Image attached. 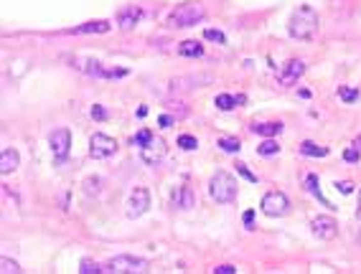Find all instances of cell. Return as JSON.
Returning a JSON list of instances; mask_svg holds the SVG:
<instances>
[{
  "instance_id": "cell-1",
  "label": "cell",
  "mask_w": 361,
  "mask_h": 274,
  "mask_svg": "<svg viewBox=\"0 0 361 274\" xmlns=\"http://www.w3.org/2000/svg\"><path fill=\"white\" fill-rule=\"evenodd\" d=\"M315 31H318V13L310 6H298V11L290 16L287 33L298 41H308L315 36Z\"/></svg>"
},
{
  "instance_id": "cell-2",
  "label": "cell",
  "mask_w": 361,
  "mask_h": 274,
  "mask_svg": "<svg viewBox=\"0 0 361 274\" xmlns=\"http://www.w3.org/2000/svg\"><path fill=\"white\" fill-rule=\"evenodd\" d=\"M204 16H206V11L201 3H184L168 16V26L170 28H191V26L201 23Z\"/></svg>"
},
{
  "instance_id": "cell-3",
  "label": "cell",
  "mask_w": 361,
  "mask_h": 274,
  "mask_svg": "<svg viewBox=\"0 0 361 274\" xmlns=\"http://www.w3.org/2000/svg\"><path fill=\"white\" fill-rule=\"evenodd\" d=\"M71 66H74L77 71L87 74V76H94V79H122V76H127V74H130L127 69L104 66V64H102V61H97V59H74V61H71Z\"/></svg>"
},
{
  "instance_id": "cell-4",
  "label": "cell",
  "mask_w": 361,
  "mask_h": 274,
  "mask_svg": "<svg viewBox=\"0 0 361 274\" xmlns=\"http://www.w3.org/2000/svg\"><path fill=\"white\" fill-rule=\"evenodd\" d=\"M102 271H107V274H142V271H148V259H140L132 254H120V256L107 259Z\"/></svg>"
},
{
  "instance_id": "cell-5",
  "label": "cell",
  "mask_w": 361,
  "mask_h": 274,
  "mask_svg": "<svg viewBox=\"0 0 361 274\" xmlns=\"http://www.w3.org/2000/svg\"><path fill=\"white\" fill-rule=\"evenodd\" d=\"M237 190H239L237 180H234L229 173H224V170H219V173L211 178V183H209V193H211V198H214L216 203H232V201L237 198Z\"/></svg>"
},
{
  "instance_id": "cell-6",
  "label": "cell",
  "mask_w": 361,
  "mask_h": 274,
  "mask_svg": "<svg viewBox=\"0 0 361 274\" xmlns=\"http://www.w3.org/2000/svg\"><path fill=\"white\" fill-rule=\"evenodd\" d=\"M115 152H117L115 137L102 135V132H94V135L89 137V155H92L94 160H107V158H112Z\"/></svg>"
},
{
  "instance_id": "cell-7",
  "label": "cell",
  "mask_w": 361,
  "mask_h": 274,
  "mask_svg": "<svg viewBox=\"0 0 361 274\" xmlns=\"http://www.w3.org/2000/svg\"><path fill=\"white\" fill-rule=\"evenodd\" d=\"M125 208H127L125 211L127 218H140L142 213H148V208H150V190L148 188H132Z\"/></svg>"
},
{
  "instance_id": "cell-8",
  "label": "cell",
  "mask_w": 361,
  "mask_h": 274,
  "mask_svg": "<svg viewBox=\"0 0 361 274\" xmlns=\"http://www.w3.org/2000/svg\"><path fill=\"white\" fill-rule=\"evenodd\" d=\"M165 158V142H163V137H150L142 147H140V160L145 163V165H158L160 160Z\"/></svg>"
},
{
  "instance_id": "cell-9",
  "label": "cell",
  "mask_w": 361,
  "mask_h": 274,
  "mask_svg": "<svg viewBox=\"0 0 361 274\" xmlns=\"http://www.w3.org/2000/svg\"><path fill=\"white\" fill-rule=\"evenodd\" d=\"M49 145H51L54 158H56V160H64V158L69 155V150H71V132H69V127L54 130L51 137H49Z\"/></svg>"
},
{
  "instance_id": "cell-10",
  "label": "cell",
  "mask_w": 361,
  "mask_h": 274,
  "mask_svg": "<svg viewBox=\"0 0 361 274\" xmlns=\"http://www.w3.org/2000/svg\"><path fill=\"white\" fill-rule=\"evenodd\" d=\"M260 208H262L267 216H285L287 208H290V201H287L285 193L272 190V193H267V195L262 198V206H260Z\"/></svg>"
},
{
  "instance_id": "cell-11",
  "label": "cell",
  "mask_w": 361,
  "mask_h": 274,
  "mask_svg": "<svg viewBox=\"0 0 361 274\" xmlns=\"http://www.w3.org/2000/svg\"><path fill=\"white\" fill-rule=\"evenodd\" d=\"M303 74H305V64H303L300 59H290V61L282 66V71L277 74V82H280V87H293Z\"/></svg>"
},
{
  "instance_id": "cell-12",
  "label": "cell",
  "mask_w": 361,
  "mask_h": 274,
  "mask_svg": "<svg viewBox=\"0 0 361 274\" xmlns=\"http://www.w3.org/2000/svg\"><path fill=\"white\" fill-rule=\"evenodd\" d=\"M310 228H313V233H315L318 239H323V241H331V239H336V233H338V223H336L331 216H315V218L310 221Z\"/></svg>"
},
{
  "instance_id": "cell-13",
  "label": "cell",
  "mask_w": 361,
  "mask_h": 274,
  "mask_svg": "<svg viewBox=\"0 0 361 274\" xmlns=\"http://www.w3.org/2000/svg\"><path fill=\"white\" fill-rule=\"evenodd\" d=\"M140 18H142L140 6H125V8H120V13H117V26H120L122 31H130V28H135V26L140 23Z\"/></svg>"
},
{
  "instance_id": "cell-14",
  "label": "cell",
  "mask_w": 361,
  "mask_h": 274,
  "mask_svg": "<svg viewBox=\"0 0 361 274\" xmlns=\"http://www.w3.org/2000/svg\"><path fill=\"white\" fill-rule=\"evenodd\" d=\"M18 165H21V155H18V150H16V147H6V150H3V155H0V173L8 175V173L18 170Z\"/></svg>"
},
{
  "instance_id": "cell-15",
  "label": "cell",
  "mask_w": 361,
  "mask_h": 274,
  "mask_svg": "<svg viewBox=\"0 0 361 274\" xmlns=\"http://www.w3.org/2000/svg\"><path fill=\"white\" fill-rule=\"evenodd\" d=\"M244 102H247V97H244V94H219V97L214 99V107H216V109H222V112H229V109L242 107Z\"/></svg>"
},
{
  "instance_id": "cell-16",
  "label": "cell",
  "mask_w": 361,
  "mask_h": 274,
  "mask_svg": "<svg viewBox=\"0 0 361 274\" xmlns=\"http://www.w3.org/2000/svg\"><path fill=\"white\" fill-rule=\"evenodd\" d=\"M110 28H112L110 21H89V23H82V26L71 28L69 33H74V36H84V33H107Z\"/></svg>"
},
{
  "instance_id": "cell-17",
  "label": "cell",
  "mask_w": 361,
  "mask_h": 274,
  "mask_svg": "<svg viewBox=\"0 0 361 274\" xmlns=\"http://www.w3.org/2000/svg\"><path fill=\"white\" fill-rule=\"evenodd\" d=\"M252 132L260 137H277L282 132V122H255Z\"/></svg>"
},
{
  "instance_id": "cell-18",
  "label": "cell",
  "mask_w": 361,
  "mask_h": 274,
  "mask_svg": "<svg viewBox=\"0 0 361 274\" xmlns=\"http://www.w3.org/2000/svg\"><path fill=\"white\" fill-rule=\"evenodd\" d=\"M194 203H196V198H194V190H191V188H181V190L173 195V206L181 208V211L194 208Z\"/></svg>"
},
{
  "instance_id": "cell-19",
  "label": "cell",
  "mask_w": 361,
  "mask_h": 274,
  "mask_svg": "<svg viewBox=\"0 0 361 274\" xmlns=\"http://www.w3.org/2000/svg\"><path fill=\"white\" fill-rule=\"evenodd\" d=\"M178 54L186 59H199L204 56V46L199 41H184V44H178Z\"/></svg>"
},
{
  "instance_id": "cell-20",
  "label": "cell",
  "mask_w": 361,
  "mask_h": 274,
  "mask_svg": "<svg viewBox=\"0 0 361 274\" xmlns=\"http://www.w3.org/2000/svg\"><path fill=\"white\" fill-rule=\"evenodd\" d=\"M305 188H308V193H310L313 198H318L323 206H328V208H331V203H328V201L323 198V193H320V180H318V175H315V173H308V175H305Z\"/></svg>"
},
{
  "instance_id": "cell-21",
  "label": "cell",
  "mask_w": 361,
  "mask_h": 274,
  "mask_svg": "<svg viewBox=\"0 0 361 274\" xmlns=\"http://www.w3.org/2000/svg\"><path fill=\"white\" fill-rule=\"evenodd\" d=\"M300 152H303L305 158H326V155H328V147H323V145H315V142L305 140V142L300 145Z\"/></svg>"
},
{
  "instance_id": "cell-22",
  "label": "cell",
  "mask_w": 361,
  "mask_h": 274,
  "mask_svg": "<svg viewBox=\"0 0 361 274\" xmlns=\"http://www.w3.org/2000/svg\"><path fill=\"white\" fill-rule=\"evenodd\" d=\"M257 152H260V155H265V158L277 155V152H280V142H277V140H272V137H265V142H260V145H257Z\"/></svg>"
},
{
  "instance_id": "cell-23",
  "label": "cell",
  "mask_w": 361,
  "mask_h": 274,
  "mask_svg": "<svg viewBox=\"0 0 361 274\" xmlns=\"http://www.w3.org/2000/svg\"><path fill=\"white\" fill-rule=\"evenodd\" d=\"M219 147L224 152H239L242 150V142L237 137H219Z\"/></svg>"
},
{
  "instance_id": "cell-24",
  "label": "cell",
  "mask_w": 361,
  "mask_h": 274,
  "mask_svg": "<svg viewBox=\"0 0 361 274\" xmlns=\"http://www.w3.org/2000/svg\"><path fill=\"white\" fill-rule=\"evenodd\" d=\"M338 97L346 102V104H353L358 99V89H351V87H338Z\"/></svg>"
},
{
  "instance_id": "cell-25",
  "label": "cell",
  "mask_w": 361,
  "mask_h": 274,
  "mask_svg": "<svg viewBox=\"0 0 361 274\" xmlns=\"http://www.w3.org/2000/svg\"><path fill=\"white\" fill-rule=\"evenodd\" d=\"M178 147H181V150H196V147H199V140H196L194 135H181V137H178Z\"/></svg>"
},
{
  "instance_id": "cell-26",
  "label": "cell",
  "mask_w": 361,
  "mask_h": 274,
  "mask_svg": "<svg viewBox=\"0 0 361 274\" xmlns=\"http://www.w3.org/2000/svg\"><path fill=\"white\" fill-rule=\"evenodd\" d=\"M79 271H82V274H99V271H102V266H99L97 261H92V259H82Z\"/></svg>"
},
{
  "instance_id": "cell-27",
  "label": "cell",
  "mask_w": 361,
  "mask_h": 274,
  "mask_svg": "<svg viewBox=\"0 0 361 274\" xmlns=\"http://www.w3.org/2000/svg\"><path fill=\"white\" fill-rule=\"evenodd\" d=\"M204 38H206V41H214V44H227V36H224L219 28H206V31H204Z\"/></svg>"
},
{
  "instance_id": "cell-28",
  "label": "cell",
  "mask_w": 361,
  "mask_h": 274,
  "mask_svg": "<svg viewBox=\"0 0 361 274\" xmlns=\"http://www.w3.org/2000/svg\"><path fill=\"white\" fill-rule=\"evenodd\" d=\"M99 185H102L99 178H87V180H84V193H87V195H97V193H99Z\"/></svg>"
},
{
  "instance_id": "cell-29",
  "label": "cell",
  "mask_w": 361,
  "mask_h": 274,
  "mask_svg": "<svg viewBox=\"0 0 361 274\" xmlns=\"http://www.w3.org/2000/svg\"><path fill=\"white\" fill-rule=\"evenodd\" d=\"M234 168H237V173H239L242 178H247L249 183H257V175H255V173L249 170V165H244V163H237Z\"/></svg>"
},
{
  "instance_id": "cell-30",
  "label": "cell",
  "mask_w": 361,
  "mask_h": 274,
  "mask_svg": "<svg viewBox=\"0 0 361 274\" xmlns=\"http://www.w3.org/2000/svg\"><path fill=\"white\" fill-rule=\"evenodd\" d=\"M0 271H3V274H18L21 266L16 261H11V259H3V261H0Z\"/></svg>"
},
{
  "instance_id": "cell-31",
  "label": "cell",
  "mask_w": 361,
  "mask_h": 274,
  "mask_svg": "<svg viewBox=\"0 0 361 274\" xmlns=\"http://www.w3.org/2000/svg\"><path fill=\"white\" fill-rule=\"evenodd\" d=\"M89 114H92V120H97V122H104L110 114H107V109L102 107V104H94L92 109H89Z\"/></svg>"
},
{
  "instance_id": "cell-32",
  "label": "cell",
  "mask_w": 361,
  "mask_h": 274,
  "mask_svg": "<svg viewBox=\"0 0 361 274\" xmlns=\"http://www.w3.org/2000/svg\"><path fill=\"white\" fill-rule=\"evenodd\" d=\"M150 137H153V132H150V130H140V132H137V135L132 137V142H135L137 147H142V145H145V142H148Z\"/></svg>"
},
{
  "instance_id": "cell-33",
  "label": "cell",
  "mask_w": 361,
  "mask_h": 274,
  "mask_svg": "<svg viewBox=\"0 0 361 274\" xmlns=\"http://www.w3.org/2000/svg\"><path fill=\"white\" fill-rule=\"evenodd\" d=\"M358 158H361V150H358L356 145L348 147V150L343 152V160H346V163H358Z\"/></svg>"
},
{
  "instance_id": "cell-34",
  "label": "cell",
  "mask_w": 361,
  "mask_h": 274,
  "mask_svg": "<svg viewBox=\"0 0 361 274\" xmlns=\"http://www.w3.org/2000/svg\"><path fill=\"white\" fill-rule=\"evenodd\" d=\"M336 190L343 193V195H348V193L353 190V183H351V180H336Z\"/></svg>"
},
{
  "instance_id": "cell-35",
  "label": "cell",
  "mask_w": 361,
  "mask_h": 274,
  "mask_svg": "<svg viewBox=\"0 0 361 274\" xmlns=\"http://www.w3.org/2000/svg\"><path fill=\"white\" fill-rule=\"evenodd\" d=\"M158 125H160L163 130H168V127L175 125V117H173V114H160V117H158Z\"/></svg>"
},
{
  "instance_id": "cell-36",
  "label": "cell",
  "mask_w": 361,
  "mask_h": 274,
  "mask_svg": "<svg viewBox=\"0 0 361 274\" xmlns=\"http://www.w3.org/2000/svg\"><path fill=\"white\" fill-rule=\"evenodd\" d=\"M214 274H237V266H232V264H222V266H216V269H214Z\"/></svg>"
},
{
  "instance_id": "cell-37",
  "label": "cell",
  "mask_w": 361,
  "mask_h": 274,
  "mask_svg": "<svg viewBox=\"0 0 361 274\" xmlns=\"http://www.w3.org/2000/svg\"><path fill=\"white\" fill-rule=\"evenodd\" d=\"M242 221H244V226H247V228H252V221H255V211H252V208H249V211H244Z\"/></svg>"
},
{
  "instance_id": "cell-38",
  "label": "cell",
  "mask_w": 361,
  "mask_h": 274,
  "mask_svg": "<svg viewBox=\"0 0 361 274\" xmlns=\"http://www.w3.org/2000/svg\"><path fill=\"white\" fill-rule=\"evenodd\" d=\"M356 218L361 221V190H358V203H356Z\"/></svg>"
},
{
  "instance_id": "cell-39",
  "label": "cell",
  "mask_w": 361,
  "mask_h": 274,
  "mask_svg": "<svg viewBox=\"0 0 361 274\" xmlns=\"http://www.w3.org/2000/svg\"><path fill=\"white\" fill-rule=\"evenodd\" d=\"M353 145H356V147H358V150H361V135H358V137H356V140H353Z\"/></svg>"
}]
</instances>
